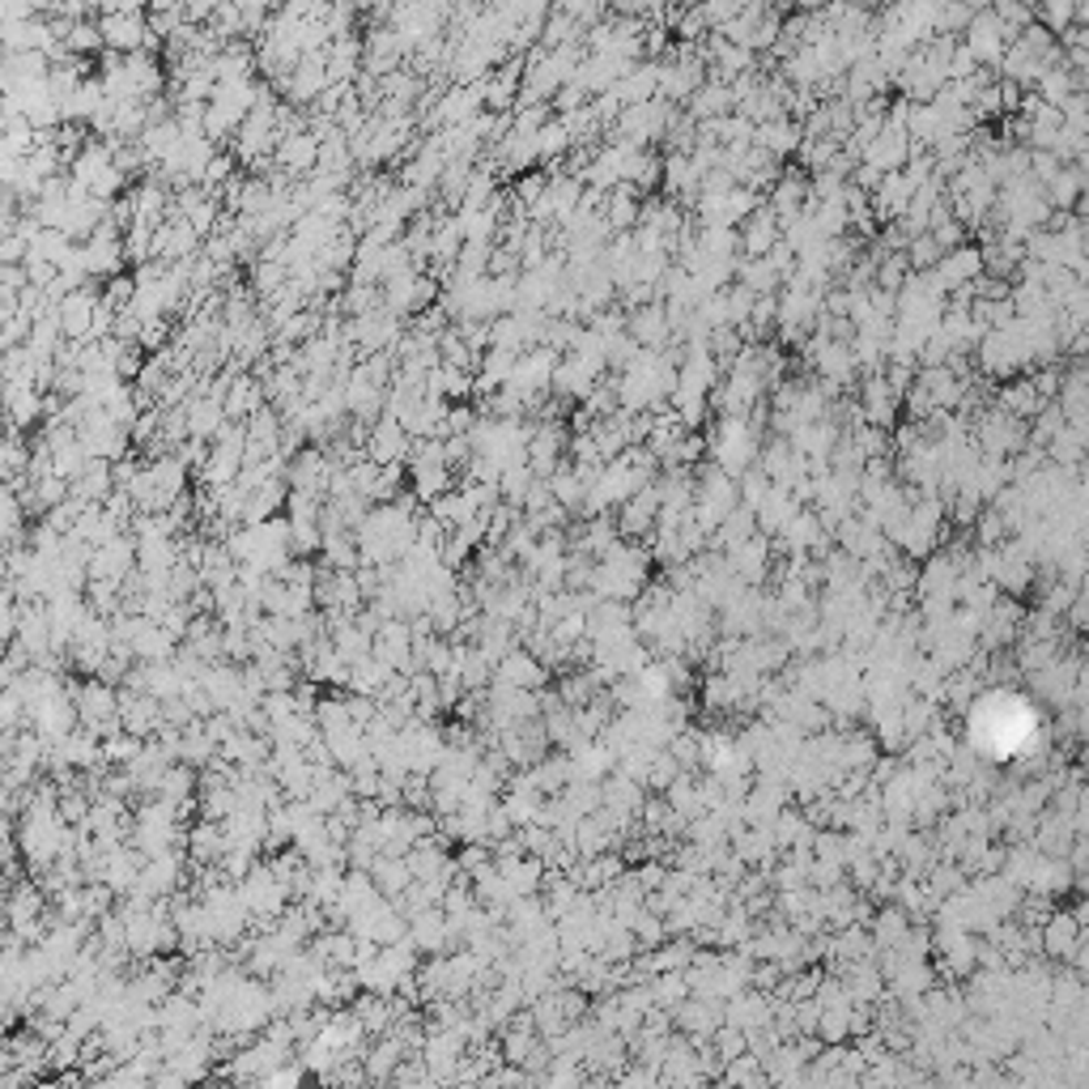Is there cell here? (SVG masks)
Segmentation results:
<instances>
[{
    "instance_id": "cell-1",
    "label": "cell",
    "mask_w": 1089,
    "mask_h": 1089,
    "mask_svg": "<svg viewBox=\"0 0 1089 1089\" xmlns=\"http://www.w3.org/2000/svg\"><path fill=\"white\" fill-rule=\"evenodd\" d=\"M711 456H715V468H724L728 477H745L749 464L763 460L758 426H749V417H724L715 438H711Z\"/></svg>"
},
{
    "instance_id": "cell-2",
    "label": "cell",
    "mask_w": 1089,
    "mask_h": 1089,
    "mask_svg": "<svg viewBox=\"0 0 1089 1089\" xmlns=\"http://www.w3.org/2000/svg\"><path fill=\"white\" fill-rule=\"evenodd\" d=\"M941 523H945L941 498L927 494V498H920V502L906 511V519H902L899 528L890 532V544H902L906 558H932V549L941 544Z\"/></svg>"
},
{
    "instance_id": "cell-3",
    "label": "cell",
    "mask_w": 1089,
    "mask_h": 1089,
    "mask_svg": "<svg viewBox=\"0 0 1089 1089\" xmlns=\"http://www.w3.org/2000/svg\"><path fill=\"white\" fill-rule=\"evenodd\" d=\"M962 43H966V52L975 55V64H979V69H1000V60H1005V52H1008V43H1013V39H1008V30L1000 27L996 9H979Z\"/></svg>"
},
{
    "instance_id": "cell-4",
    "label": "cell",
    "mask_w": 1089,
    "mask_h": 1089,
    "mask_svg": "<svg viewBox=\"0 0 1089 1089\" xmlns=\"http://www.w3.org/2000/svg\"><path fill=\"white\" fill-rule=\"evenodd\" d=\"M1086 945V924L1068 911H1051V920L1038 927V950L1047 953L1051 962H1072Z\"/></svg>"
},
{
    "instance_id": "cell-5",
    "label": "cell",
    "mask_w": 1089,
    "mask_h": 1089,
    "mask_svg": "<svg viewBox=\"0 0 1089 1089\" xmlns=\"http://www.w3.org/2000/svg\"><path fill=\"white\" fill-rule=\"evenodd\" d=\"M673 128V107L664 103V98H655V103H643V107H626L622 111V124H618V133L626 136L630 149H639L643 141H655V136H664Z\"/></svg>"
},
{
    "instance_id": "cell-6",
    "label": "cell",
    "mask_w": 1089,
    "mask_h": 1089,
    "mask_svg": "<svg viewBox=\"0 0 1089 1089\" xmlns=\"http://www.w3.org/2000/svg\"><path fill=\"white\" fill-rule=\"evenodd\" d=\"M899 401H902V392L885 380V371H881V375H869L864 387H860V413H864V422L877 426V431H890V426H894Z\"/></svg>"
},
{
    "instance_id": "cell-7",
    "label": "cell",
    "mask_w": 1089,
    "mask_h": 1089,
    "mask_svg": "<svg viewBox=\"0 0 1089 1089\" xmlns=\"http://www.w3.org/2000/svg\"><path fill=\"white\" fill-rule=\"evenodd\" d=\"M911 154H915L911 136L885 124V128H881V136H877L869 149H864V158H860V163L872 166V170H881V175H894V170H902V166L911 163Z\"/></svg>"
},
{
    "instance_id": "cell-8",
    "label": "cell",
    "mask_w": 1089,
    "mask_h": 1089,
    "mask_svg": "<svg viewBox=\"0 0 1089 1089\" xmlns=\"http://www.w3.org/2000/svg\"><path fill=\"white\" fill-rule=\"evenodd\" d=\"M779 243H784V221L775 218V209H758L740 230V251L749 260H766Z\"/></svg>"
},
{
    "instance_id": "cell-9",
    "label": "cell",
    "mask_w": 1089,
    "mask_h": 1089,
    "mask_svg": "<svg viewBox=\"0 0 1089 1089\" xmlns=\"http://www.w3.org/2000/svg\"><path fill=\"white\" fill-rule=\"evenodd\" d=\"M996 408L1000 413H1008V417H1017V422H1035L1038 413H1043V401H1038V392H1035V383H1030V375H1017V380H1008V383H1000V392H996Z\"/></svg>"
},
{
    "instance_id": "cell-10",
    "label": "cell",
    "mask_w": 1089,
    "mask_h": 1089,
    "mask_svg": "<svg viewBox=\"0 0 1089 1089\" xmlns=\"http://www.w3.org/2000/svg\"><path fill=\"white\" fill-rule=\"evenodd\" d=\"M800 511H805V507H800V498H796V494L770 490L766 494V502L758 507V532H763V537H784L791 523H796Z\"/></svg>"
},
{
    "instance_id": "cell-11",
    "label": "cell",
    "mask_w": 1089,
    "mask_h": 1089,
    "mask_svg": "<svg viewBox=\"0 0 1089 1089\" xmlns=\"http://www.w3.org/2000/svg\"><path fill=\"white\" fill-rule=\"evenodd\" d=\"M320 149H324V136L307 133V128H294V133L281 136L277 163L286 166V170H307V166L320 163Z\"/></svg>"
},
{
    "instance_id": "cell-12",
    "label": "cell",
    "mask_w": 1089,
    "mask_h": 1089,
    "mask_svg": "<svg viewBox=\"0 0 1089 1089\" xmlns=\"http://www.w3.org/2000/svg\"><path fill=\"white\" fill-rule=\"evenodd\" d=\"M766 567H770V544H766V537H754L749 544H740V549L728 553V571L736 579H745V583H763Z\"/></svg>"
},
{
    "instance_id": "cell-13",
    "label": "cell",
    "mask_w": 1089,
    "mask_h": 1089,
    "mask_svg": "<svg viewBox=\"0 0 1089 1089\" xmlns=\"http://www.w3.org/2000/svg\"><path fill=\"white\" fill-rule=\"evenodd\" d=\"M800 141H805V128H800V124H796V120H791V115H788V120H775V124H763V128H758V141H754V145H758V149H766V154H770V158L779 163L784 154H796V149H800Z\"/></svg>"
},
{
    "instance_id": "cell-14",
    "label": "cell",
    "mask_w": 1089,
    "mask_h": 1089,
    "mask_svg": "<svg viewBox=\"0 0 1089 1089\" xmlns=\"http://www.w3.org/2000/svg\"><path fill=\"white\" fill-rule=\"evenodd\" d=\"M191 251H196V230H191L184 218L175 221V226L166 221V226H158V230H154V256H166V260H184V256H191Z\"/></svg>"
},
{
    "instance_id": "cell-15",
    "label": "cell",
    "mask_w": 1089,
    "mask_h": 1089,
    "mask_svg": "<svg viewBox=\"0 0 1089 1089\" xmlns=\"http://www.w3.org/2000/svg\"><path fill=\"white\" fill-rule=\"evenodd\" d=\"M1035 94L1043 103H1051V107H1064L1072 94H1081V77H1077L1068 64H1056V69L1043 73V82L1035 85Z\"/></svg>"
},
{
    "instance_id": "cell-16",
    "label": "cell",
    "mask_w": 1089,
    "mask_h": 1089,
    "mask_svg": "<svg viewBox=\"0 0 1089 1089\" xmlns=\"http://www.w3.org/2000/svg\"><path fill=\"white\" fill-rule=\"evenodd\" d=\"M1064 426H1068V413H1064L1060 405H1047L1043 413H1038L1035 422H1030V447H1038V452H1047L1051 443H1056V435H1060Z\"/></svg>"
},
{
    "instance_id": "cell-17",
    "label": "cell",
    "mask_w": 1089,
    "mask_h": 1089,
    "mask_svg": "<svg viewBox=\"0 0 1089 1089\" xmlns=\"http://www.w3.org/2000/svg\"><path fill=\"white\" fill-rule=\"evenodd\" d=\"M1060 48H1064V64L1077 77H1089V27H1072L1060 39Z\"/></svg>"
},
{
    "instance_id": "cell-18",
    "label": "cell",
    "mask_w": 1089,
    "mask_h": 1089,
    "mask_svg": "<svg viewBox=\"0 0 1089 1089\" xmlns=\"http://www.w3.org/2000/svg\"><path fill=\"white\" fill-rule=\"evenodd\" d=\"M1035 18H1038V27H1047L1056 39H1064V34L1072 30V22H1077V4H1068V0H1047Z\"/></svg>"
},
{
    "instance_id": "cell-19",
    "label": "cell",
    "mask_w": 1089,
    "mask_h": 1089,
    "mask_svg": "<svg viewBox=\"0 0 1089 1089\" xmlns=\"http://www.w3.org/2000/svg\"><path fill=\"white\" fill-rule=\"evenodd\" d=\"M906 260H911V269H915V272H932L936 265H941V260H945V251L936 247V239H932V235H920L915 243L906 247Z\"/></svg>"
},
{
    "instance_id": "cell-20",
    "label": "cell",
    "mask_w": 1089,
    "mask_h": 1089,
    "mask_svg": "<svg viewBox=\"0 0 1089 1089\" xmlns=\"http://www.w3.org/2000/svg\"><path fill=\"white\" fill-rule=\"evenodd\" d=\"M1030 383H1035V392L1043 405H1056V401H1060V387H1064V371L1060 366H1038L1035 375H1030Z\"/></svg>"
},
{
    "instance_id": "cell-21",
    "label": "cell",
    "mask_w": 1089,
    "mask_h": 1089,
    "mask_svg": "<svg viewBox=\"0 0 1089 1089\" xmlns=\"http://www.w3.org/2000/svg\"><path fill=\"white\" fill-rule=\"evenodd\" d=\"M1072 966H1077V971H1081V975L1089 979V936H1086V945H1081V953L1072 957Z\"/></svg>"
}]
</instances>
